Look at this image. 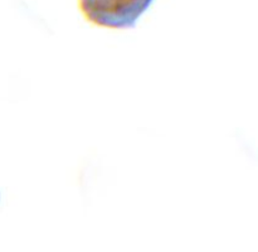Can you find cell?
Masks as SVG:
<instances>
[{
	"mask_svg": "<svg viewBox=\"0 0 258 252\" xmlns=\"http://www.w3.org/2000/svg\"><path fill=\"white\" fill-rule=\"evenodd\" d=\"M154 0H80L86 19L100 27L127 29L135 27Z\"/></svg>",
	"mask_w": 258,
	"mask_h": 252,
	"instance_id": "1",
	"label": "cell"
}]
</instances>
